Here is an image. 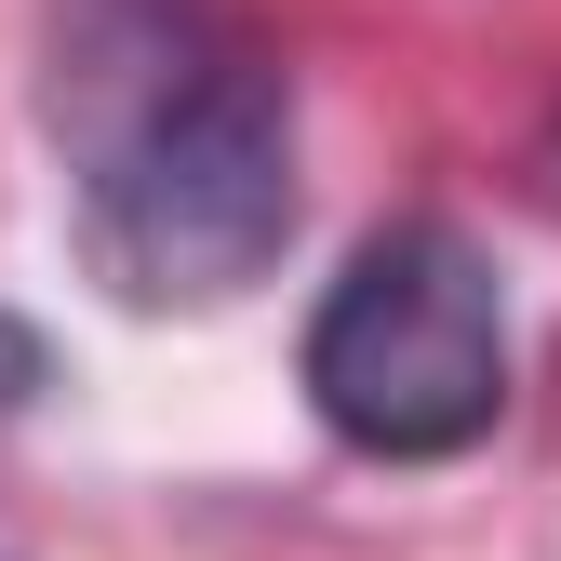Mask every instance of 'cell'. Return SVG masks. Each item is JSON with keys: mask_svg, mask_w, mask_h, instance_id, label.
Instances as JSON below:
<instances>
[{"mask_svg": "<svg viewBox=\"0 0 561 561\" xmlns=\"http://www.w3.org/2000/svg\"><path fill=\"white\" fill-rule=\"evenodd\" d=\"M41 121L67 148V241L134 321L241 308L295 241V81L201 0H67Z\"/></svg>", "mask_w": 561, "mask_h": 561, "instance_id": "cell-1", "label": "cell"}, {"mask_svg": "<svg viewBox=\"0 0 561 561\" xmlns=\"http://www.w3.org/2000/svg\"><path fill=\"white\" fill-rule=\"evenodd\" d=\"M295 375H308V414L375 468H442L468 442H495V414H508L495 254L468 228H442V215H388L321 280Z\"/></svg>", "mask_w": 561, "mask_h": 561, "instance_id": "cell-2", "label": "cell"}, {"mask_svg": "<svg viewBox=\"0 0 561 561\" xmlns=\"http://www.w3.org/2000/svg\"><path fill=\"white\" fill-rule=\"evenodd\" d=\"M41 388H54L41 321H14V308H0V428H14V414H41Z\"/></svg>", "mask_w": 561, "mask_h": 561, "instance_id": "cell-3", "label": "cell"}, {"mask_svg": "<svg viewBox=\"0 0 561 561\" xmlns=\"http://www.w3.org/2000/svg\"><path fill=\"white\" fill-rule=\"evenodd\" d=\"M522 174H535V201H548V215H561V121L535 134V161H522Z\"/></svg>", "mask_w": 561, "mask_h": 561, "instance_id": "cell-4", "label": "cell"}]
</instances>
